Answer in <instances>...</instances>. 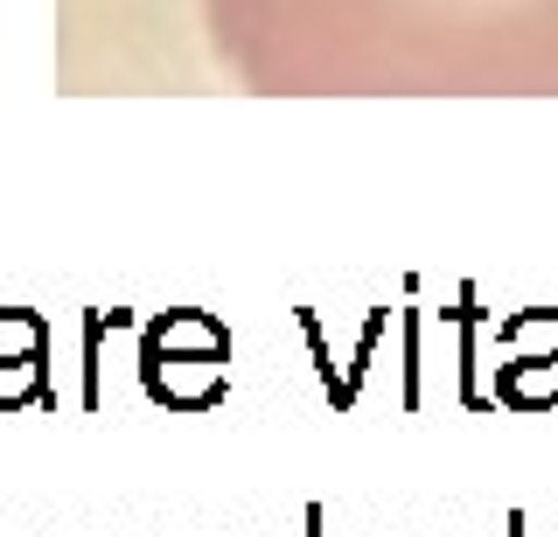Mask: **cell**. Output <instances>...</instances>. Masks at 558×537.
<instances>
[{
    "instance_id": "1",
    "label": "cell",
    "mask_w": 558,
    "mask_h": 537,
    "mask_svg": "<svg viewBox=\"0 0 558 537\" xmlns=\"http://www.w3.org/2000/svg\"><path fill=\"white\" fill-rule=\"evenodd\" d=\"M140 385L168 412H209L231 391V335L203 307H174V315L147 321L140 342Z\"/></svg>"
},
{
    "instance_id": "2",
    "label": "cell",
    "mask_w": 558,
    "mask_h": 537,
    "mask_svg": "<svg viewBox=\"0 0 558 537\" xmlns=\"http://www.w3.org/2000/svg\"><path fill=\"white\" fill-rule=\"evenodd\" d=\"M22 405H57V391H49V321L28 328L22 350H0V412Z\"/></svg>"
},
{
    "instance_id": "3",
    "label": "cell",
    "mask_w": 558,
    "mask_h": 537,
    "mask_svg": "<svg viewBox=\"0 0 558 537\" xmlns=\"http://www.w3.org/2000/svg\"><path fill=\"white\" fill-rule=\"evenodd\" d=\"M502 342H510V363H502V377H496V391H502V405H551L558 398V342L551 350H531L523 335H510L502 328Z\"/></svg>"
}]
</instances>
